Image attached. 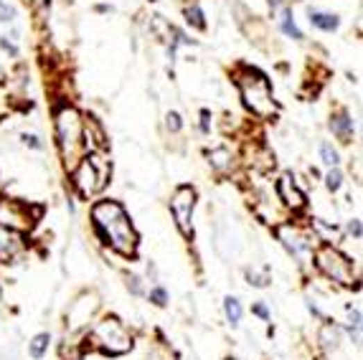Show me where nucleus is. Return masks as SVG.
<instances>
[{
	"instance_id": "nucleus-27",
	"label": "nucleus",
	"mask_w": 363,
	"mask_h": 360,
	"mask_svg": "<svg viewBox=\"0 0 363 360\" xmlns=\"http://www.w3.org/2000/svg\"><path fill=\"white\" fill-rule=\"evenodd\" d=\"M23 142H26V145H31V147H41V142H38V137L36 135H23Z\"/></svg>"
},
{
	"instance_id": "nucleus-16",
	"label": "nucleus",
	"mask_w": 363,
	"mask_h": 360,
	"mask_svg": "<svg viewBox=\"0 0 363 360\" xmlns=\"http://www.w3.org/2000/svg\"><path fill=\"white\" fill-rule=\"evenodd\" d=\"M49 343H51V338H49V332H41V335H36V338H33V343L28 345L31 358H41V355L46 353V348H49Z\"/></svg>"
},
{
	"instance_id": "nucleus-5",
	"label": "nucleus",
	"mask_w": 363,
	"mask_h": 360,
	"mask_svg": "<svg viewBox=\"0 0 363 360\" xmlns=\"http://www.w3.org/2000/svg\"><path fill=\"white\" fill-rule=\"evenodd\" d=\"M92 338L96 340V345L102 348L104 353L110 355H122L133 348V335L125 330V325L119 323L117 317H107L104 323L96 325Z\"/></svg>"
},
{
	"instance_id": "nucleus-8",
	"label": "nucleus",
	"mask_w": 363,
	"mask_h": 360,
	"mask_svg": "<svg viewBox=\"0 0 363 360\" xmlns=\"http://www.w3.org/2000/svg\"><path fill=\"white\" fill-rule=\"evenodd\" d=\"M280 239H282V243L287 246V251L295 259H305V257H310V254H312L310 239H307V236H305L300 228H295V226H282L280 228Z\"/></svg>"
},
{
	"instance_id": "nucleus-11",
	"label": "nucleus",
	"mask_w": 363,
	"mask_h": 360,
	"mask_svg": "<svg viewBox=\"0 0 363 360\" xmlns=\"http://www.w3.org/2000/svg\"><path fill=\"white\" fill-rule=\"evenodd\" d=\"M277 193H280V198L285 200V206L292 208V211L305 206V196L297 191V185L292 183V178L289 175H282L280 180H277Z\"/></svg>"
},
{
	"instance_id": "nucleus-32",
	"label": "nucleus",
	"mask_w": 363,
	"mask_h": 360,
	"mask_svg": "<svg viewBox=\"0 0 363 360\" xmlns=\"http://www.w3.org/2000/svg\"><path fill=\"white\" fill-rule=\"evenodd\" d=\"M201 119H203V122H201V130L208 132V112H201Z\"/></svg>"
},
{
	"instance_id": "nucleus-1",
	"label": "nucleus",
	"mask_w": 363,
	"mask_h": 360,
	"mask_svg": "<svg viewBox=\"0 0 363 360\" xmlns=\"http://www.w3.org/2000/svg\"><path fill=\"white\" fill-rule=\"evenodd\" d=\"M92 218H94L96 231L102 234V239L112 249L125 254V257H133L135 246H137V236H135V228L130 226L125 208L115 200H99L92 208Z\"/></svg>"
},
{
	"instance_id": "nucleus-30",
	"label": "nucleus",
	"mask_w": 363,
	"mask_h": 360,
	"mask_svg": "<svg viewBox=\"0 0 363 360\" xmlns=\"http://www.w3.org/2000/svg\"><path fill=\"white\" fill-rule=\"evenodd\" d=\"M130 289H133V294H142L140 280H137V277H130Z\"/></svg>"
},
{
	"instance_id": "nucleus-12",
	"label": "nucleus",
	"mask_w": 363,
	"mask_h": 360,
	"mask_svg": "<svg viewBox=\"0 0 363 360\" xmlns=\"http://www.w3.org/2000/svg\"><path fill=\"white\" fill-rule=\"evenodd\" d=\"M84 145L90 147L92 153H102L104 147H107V142H104V132H102V127L96 125L94 119H90L87 122V127H84Z\"/></svg>"
},
{
	"instance_id": "nucleus-10",
	"label": "nucleus",
	"mask_w": 363,
	"mask_h": 360,
	"mask_svg": "<svg viewBox=\"0 0 363 360\" xmlns=\"http://www.w3.org/2000/svg\"><path fill=\"white\" fill-rule=\"evenodd\" d=\"M23 251V239L13 228L0 226V262H13Z\"/></svg>"
},
{
	"instance_id": "nucleus-21",
	"label": "nucleus",
	"mask_w": 363,
	"mask_h": 360,
	"mask_svg": "<svg viewBox=\"0 0 363 360\" xmlns=\"http://www.w3.org/2000/svg\"><path fill=\"white\" fill-rule=\"evenodd\" d=\"M246 277H249V282H252V284H257V287H267V282H269L267 269H264V272H257V269H249V272H246Z\"/></svg>"
},
{
	"instance_id": "nucleus-18",
	"label": "nucleus",
	"mask_w": 363,
	"mask_h": 360,
	"mask_svg": "<svg viewBox=\"0 0 363 360\" xmlns=\"http://www.w3.org/2000/svg\"><path fill=\"white\" fill-rule=\"evenodd\" d=\"M282 31L287 33V36H292V38H303V33H300V28L295 26V21H292V13H289L287 8H285V13H282Z\"/></svg>"
},
{
	"instance_id": "nucleus-25",
	"label": "nucleus",
	"mask_w": 363,
	"mask_h": 360,
	"mask_svg": "<svg viewBox=\"0 0 363 360\" xmlns=\"http://www.w3.org/2000/svg\"><path fill=\"white\" fill-rule=\"evenodd\" d=\"M0 21H13V8L6 6V0H0Z\"/></svg>"
},
{
	"instance_id": "nucleus-26",
	"label": "nucleus",
	"mask_w": 363,
	"mask_h": 360,
	"mask_svg": "<svg viewBox=\"0 0 363 360\" xmlns=\"http://www.w3.org/2000/svg\"><path fill=\"white\" fill-rule=\"evenodd\" d=\"M348 234H351V236H356V239H361V223H358L356 218H353V221L348 223Z\"/></svg>"
},
{
	"instance_id": "nucleus-6",
	"label": "nucleus",
	"mask_w": 363,
	"mask_h": 360,
	"mask_svg": "<svg viewBox=\"0 0 363 360\" xmlns=\"http://www.w3.org/2000/svg\"><path fill=\"white\" fill-rule=\"evenodd\" d=\"M315 262H318L320 272L326 274V277H330L333 282H338V284H346V287L356 284V272H353L351 259H346L333 246H320L318 254H315Z\"/></svg>"
},
{
	"instance_id": "nucleus-14",
	"label": "nucleus",
	"mask_w": 363,
	"mask_h": 360,
	"mask_svg": "<svg viewBox=\"0 0 363 360\" xmlns=\"http://www.w3.org/2000/svg\"><path fill=\"white\" fill-rule=\"evenodd\" d=\"M310 23L312 26H318V28H323V31H335L338 28V18L330 15V13H320V10H312Z\"/></svg>"
},
{
	"instance_id": "nucleus-33",
	"label": "nucleus",
	"mask_w": 363,
	"mask_h": 360,
	"mask_svg": "<svg viewBox=\"0 0 363 360\" xmlns=\"http://www.w3.org/2000/svg\"><path fill=\"white\" fill-rule=\"evenodd\" d=\"M229 360H234V358H229Z\"/></svg>"
},
{
	"instance_id": "nucleus-20",
	"label": "nucleus",
	"mask_w": 363,
	"mask_h": 360,
	"mask_svg": "<svg viewBox=\"0 0 363 360\" xmlns=\"http://www.w3.org/2000/svg\"><path fill=\"white\" fill-rule=\"evenodd\" d=\"M320 155H323V162H326V165H330V168H335V165H338V153H335L333 147L328 145H320Z\"/></svg>"
},
{
	"instance_id": "nucleus-15",
	"label": "nucleus",
	"mask_w": 363,
	"mask_h": 360,
	"mask_svg": "<svg viewBox=\"0 0 363 360\" xmlns=\"http://www.w3.org/2000/svg\"><path fill=\"white\" fill-rule=\"evenodd\" d=\"M211 165H214L216 170H229L231 168V155L229 150H223V147H219V150H211Z\"/></svg>"
},
{
	"instance_id": "nucleus-13",
	"label": "nucleus",
	"mask_w": 363,
	"mask_h": 360,
	"mask_svg": "<svg viewBox=\"0 0 363 360\" xmlns=\"http://www.w3.org/2000/svg\"><path fill=\"white\" fill-rule=\"evenodd\" d=\"M330 127H333V132L338 135V140L351 142V137H353V122H351V117L346 112H341L338 117L330 119Z\"/></svg>"
},
{
	"instance_id": "nucleus-23",
	"label": "nucleus",
	"mask_w": 363,
	"mask_h": 360,
	"mask_svg": "<svg viewBox=\"0 0 363 360\" xmlns=\"http://www.w3.org/2000/svg\"><path fill=\"white\" fill-rule=\"evenodd\" d=\"M150 300L155 302L158 307H165V302H168V294H165V289L155 287V289H153V292H150Z\"/></svg>"
},
{
	"instance_id": "nucleus-2",
	"label": "nucleus",
	"mask_w": 363,
	"mask_h": 360,
	"mask_svg": "<svg viewBox=\"0 0 363 360\" xmlns=\"http://www.w3.org/2000/svg\"><path fill=\"white\" fill-rule=\"evenodd\" d=\"M239 89L244 96V104L257 114V117H272L277 112V104L272 99L269 81L260 71H246L239 76Z\"/></svg>"
},
{
	"instance_id": "nucleus-24",
	"label": "nucleus",
	"mask_w": 363,
	"mask_h": 360,
	"mask_svg": "<svg viewBox=\"0 0 363 360\" xmlns=\"http://www.w3.org/2000/svg\"><path fill=\"white\" fill-rule=\"evenodd\" d=\"M165 125H168V130H171V132H178V130H180V117H178V112H171V114L165 117Z\"/></svg>"
},
{
	"instance_id": "nucleus-4",
	"label": "nucleus",
	"mask_w": 363,
	"mask_h": 360,
	"mask_svg": "<svg viewBox=\"0 0 363 360\" xmlns=\"http://www.w3.org/2000/svg\"><path fill=\"white\" fill-rule=\"evenodd\" d=\"M107 178H110V162L99 157V155H90L79 162V168L74 173V185L76 191L82 196H94L107 185Z\"/></svg>"
},
{
	"instance_id": "nucleus-3",
	"label": "nucleus",
	"mask_w": 363,
	"mask_h": 360,
	"mask_svg": "<svg viewBox=\"0 0 363 360\" xmlns=\"http://www.w3.org/2000/svg\"><path fill=\"white\" fill-rule=\"evenodd\" d=\"M82 117L74 107H64L56 114V137L67 165H74L82 155Z\"/></svg>"
},
{
	"instance_id": "nucleus-19",
	"label": "nucleus",
	"mask_w": 363,
	"mask_h": 360,
	"mask_svg": "<svg viewBox=\"0 0 363 360\" xmlns=\"http://www.w3.org/2000/svg\"><path fill=\"white\" fill-rule=\"evenodd\" d=\"M185 18H188V23H191V26H196V28H206V21H203V13H201L199 6H188V8H185Z\"/></svg>"
},
{
	"instance_id": "nucleus-29",
	"label": "nucleus",
	"mask_w": 363,
	"mask_h": 360,
	"mask_svg": "<svg viewBox=\"0 0 363 360\" xmlns=\"http://www.w3.org/2000/svg\"><path fill=\"white\" fill-rule=\"evenodd\" d=\"M0 46H3V49H6V51L10 53V56H18V49H15L13 44H8L6 38H0Z\"/></svg>"
},
{
	"instance_id": "nucleus-9",
	"label": "nucleus",
	"mask_w": 363,
	"mask_h": 360,
	"mask_svg": "<svg viewBox=\"0 0 363 360\" xmlns=\"http://www.w3.org/2000/svg\"><path fill=\"white\" fill-rule=\"evenodd\" d=\"M0 226L15 231V228L31 226V218L26 216V208L18 206L15 200H0Z\"/></svg>"
},
{
	"instance_id": "nucleus-7",
	"label": "nucleus",
	"mask_w": 363,
	"mask_h": 360,
	"mask_svg": "<svg viewBox=\"0 0 363 360\" xmlns=\"http://www.w3.org/2000/svg\"><path fill=\"white\" fill-rule=\"evenodd\" d=\"M193 206H196V193H193V188H188V185L178 188L176 196H173V200H171V214H173V218H176V223H178V228L183 231L185 236L191 234Z\"/></svg>"
},
{
	"instance_id": "nucleus-17",
	"label": "nucleus",
	"mask_w": 363,
	"mask_h": 360,
	"mask_svg": "<svg viewBox=\"0 0 363 360\" xmlns=\"http://www.w3.org/2000/svg\"><path fill=\"white\" fill-rule=\"evenodd\" d=\"M223 309H226V317H229V323L237 327L239 320H242V307H239V300H234V297H226V300H223Z\"/></svg>"
},
{
	"instance_id": "nucleus-31",
	"label": "nucleus",
	"mask_w": 363,
	"mask_h": 360,
	"mask_svg": "<svg viewBox=\"0 0 363 360\" xmlns=\"http://www.w3.org/2000/svg\"><path fill=\"white\" fill-rule=\"evenodd\" d=\"M254 312H257L262 320H267V317H269V312H267V307H264V305H257V307H254Z\"/></svg>"
},
{
	"instance_id": "nucleus-22",
	"label": "nucleus",
	"mask_w": 363,
	"mask_h": 360,
	"mask_svg": "<svg viewBox=\"0 0 363 360\" xmlns=\"http://www.w3.org/2000/svg\"><path fill=\"white\" fill-rule=\"evenodd\" d=\"M343 185V175H341V170L338 168H333L330 170V173H328V188H330V191H338V188H341Z\"/></svg>"
},
{
	"instance_id": "nucleus-28",
	"label": "nucleus",
	"mask_w": 363,
	"mask_h": 360,
	"mask_svg": "<svg viewBox=\"0 0 363 360\" xmlns=\"http://www.w3.org/2000/svg\"><path fill=\"white\" fill-rule=\"evenodd\" d=\"M150 360H173V355L165 353L163 348H158V350H155V353H153V358H150Z\"/></svg>"
}]
</instances>
